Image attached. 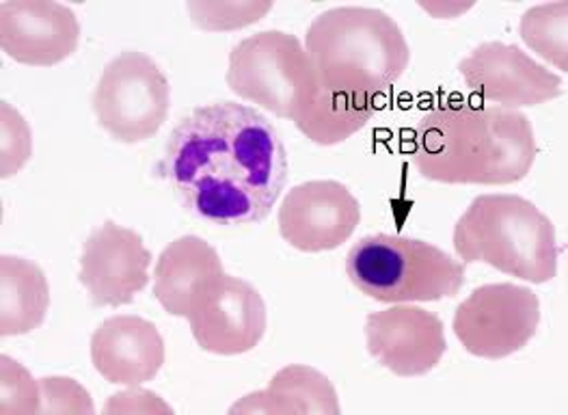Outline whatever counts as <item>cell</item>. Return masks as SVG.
Returning <instances> with one entry per match:
<instances>
[{
  "label": "cell",
  "instance_id": "22",
  "mask_svg": "<svg viewBox=\"0 0 568 415\" xmlns=\"http://www.w3.org/2000/svg\"><path fill=\"white\" fill-rule=\"evenodd\" d=\"M40 381L16 360L0 357V412L2 415L40 414Z\"/></svg>",
  "mask_w": 568,
  "mask_h": 415
},
{
  "label": "cell",
  "instance_id": "5",
  "mask_svg": "<svg viewBox=\"0 0 568 415\" xmlns=\"http://www.w3.org/2000/svg\"><path fill=\"white\" fill-rule=\"evenodd\" d=\"M353 286L378 303H428L463 291L467 264L426 241L372 234L346 255Z\"/></svg>",
  "mask_w": 568,
  "mask_h": 415
},
{
  "label": "cell",
  "instance_id": "8",
  "mask_svg": "<svg viewBox=\"0 0 568 415\" xmlns=\"http://www.w3.org/2000/svg\"><path fill=\"white\" fill-rule=\"evenodd\" d=\"M538 323L536 292L517 284H487L456 307L452 330L469 355L504 360L528 346Z\"/></svg>",
  "mask_w": 568,
  "mask_h": 415
},
{
  "label": "cell",
  "instance_id": "13",
  "mask_svg": "<svg viewBox=\"0 0 568 415\" xmlns=\"http://www.w3.org/2000/svg\"><path fill=\"white\" fill-rule=\"evenodd\" d=\"M367 353L403 378L435 371L447 351L446 330L437 314L398 303L366 318Z\"/></svg>",
  "mask_w": 568,
  "mask_h": 415
},
{
  "label": "cell",
  "instance_id": "24",
  "mask_svg": "<svg viewBox=\"0 0 568 415\" xmlns=\"http://www.w3.org/2000/svg\"><path fill=\"white\" fill-rule=\"evenodd\" d=\"M40 414H93L89 392L68 376L40 378Z\"/></svg>",
  "mask_w": 568,
  "mask_h": 415
},
{
  "label": "cell",
  "instance_id": "19",
  "mask_svg": "<svg viewBox=\"0 0 568 415\" xmlns=\"http://www.w3.org/2000/svg\"><path fill=\"white\" fill-rule=\"evenodd\" d=\"M376 100L328 91L316 83V89L303 111L296 115L294 125L316 145H337L357 134L372 120Z\"/></svg>",
  "mask_w": 568,
  "mask_h": 415
},
{
  "label": "cell",
  "instance_id": "12",
  "mask_svg": "<svg viewBox=\"0 0 568 415\" xmlns=\"http://www.w3.org/2000/svg\"><path fill=\"white\" fill-rule=\"evenodd\" d=\"M152 253L139 232L106 221L82 243L79 282L95 307L130 305L148 289Z\"/></svg>",
  "mask_w": 568,
  "mask_h": 415
},
{
  "label": "cell",
  "instance_id": "3",
  "mask_svg": "<svg viewBox=\"0 0 568 415\" xmlns=\"http://www.w3.org/2000/svg\"><path fill=\"white\" fill-rule=\"evenodd\" d=\"M305 52L323 89L374 100L398 83L410 63L398 22L372 7L321 13L307 29Z\"/></svg>",
  "mask_w": 568,
  "mask_h": 415
},
{
  "label": "cell",
  "instance_id": "17",
  "mask_svg": "<svg viewBox=\"0 0 568 415\" xmlns=\"http://www.w3.org/2000/svg\"><path fill=\"white\" fill-rule=\"evenodd\" d=\"M339 398L325 374L310 366H285L266 389L246 394L230 414H325L339 415Z\"/></svg>",
  "mask_w": 568,
  "mask_h": 415
},
{
  "label": "cell",
  "instance_id": "2",
  "mask_svg": "<svg viewBox=\"0 0 568 415\" xmlns=\"http://www.w3.org/2000/svg\"><path fill=\"white\" fill-rule=\"evenodd\" d=\"M536 156V134L526 113L469 102L430 109L410 141L413 166L442 184H515L528 175Z\"/></svg>",
  "mask_w": 568,
  "mask_h": 415
},
{
  "label": "cell",
  "instance_id": "6",
  "mask_svg": "<svg viewBox=\"0 0 568 415\" xmlns=\"http://www.w3.org/2000/svg\"><path fill=\"white\" fill-rule=\"evenodd\" d=\"M227 87L282 120H296L316 89L305 45L285 31H262L230 52Z\"/></svg>",
  "mask_w": 568,
  "mask_h": 415
},
{
  "label": "cell",
  "instance_id": "10",
  "mask_svg": "<svg viewBox=\"0 0 568 415\" xmlns=\"http://www.w3.org/2000/svg\"><path fill=\"white\" fill-rule=\"evenodd\" d=\"M186 321L205 353L243 355L266 333V303L255 286L223 273L200 294Z\"/></svg>",
  "mask_w": 568,
  "mask_h": 415
},
{
  "label": "cell",
  "instance_id": "25",
  "mask_svg": "<svg viewBox=\"0 0 568 415\" xmlns=\"http://www.w3.org/2000/svg\"><path fill=\"white\" fill-rule=\"evenodd\" d=\"M134 412H164V414H173V409L169 405H164L163 401L154 394V392H145L136 387H130L128 392H122L118 396H113L106 405H104V414H134Z\"/></svg>",
  "mask_w": 568,
  "mask_h": 415
},
{
  "label": "cell",
  "instance_id": "14",
  "mask_svg": "<svg viewBox=\"0 0 568 415\" xmlns=\"http://www.w3.org/2000/svg\"><path fill=\"white\" fill-rule=\"evenodd\" d=\"M81 43L77 13L52 0H9L0 4V48L31 68H52Z\"/></svg>",
  "mask_w": 568,
  "mask_h": 415
},
{
  "label": "cell",
  "instance_id": "11",
  "mask_svg": "<svg viewBox=\"0 0 568 415\" xmlns=\"http://www.w3.org/2000/svg\"><path fill=\"white\" fill-rule=\"evenodd\" d=\"M277 223L290 247L321 253L351 241L362 223V206L342 182L310 180L287 191Z\"/></svg>",
  "mask_w": 568,
  "mask_h": 415
},
{
  "label": "cell",
  "instance_id": "16",
  "mask_svg": "<svg viewBox=\"0 0 568 415\" xmlns=\"http://www.w3.org/2000/svg\"><path fill=\"white\" fill-rule=\"evenodd\" d=\"M223 273L221 255L210 243L200 236H182L156 262L154 296L169 316L186 318L200 294Z\"/></svg>",
  "mask_w": 568,
  "mask_h": 415
},
{
  "label": "cell",
  "instance_id": "21",
  "mask_svg": "<svg viewBox=\"0 0 568 415\" xmlns=\"http://www.w3.org/2000/svg\"><path fill=\"white\" fill-rule=\"evenodd\" d=\"M191 20L203 31H236L248 24L260 22L271 9V0H253V2H203L191 0L186 4Z\"/></svg>",
  "mask_w": 568,
  "mask_h": 415
},
{
  "label": "cell",
  "instance_id": "4",
  "mask_svg": "<svg viewBox=\"0 0 568 415\" xmlns=\"http://www.w3.org/2000/svg\"><path fill=\"white\" fill-rule=\"evenodd\" d=\"M452 243L465 264H488L529 284H547L558 273L556 227L521 195L476 198L456 221Z\"/></svg>",
  "mask_w": 568,
  "mask_h": 415
},
{
  "label": "cell",
  "instance_id": "15",
  "mask_svg": "<svg viewBox=\"0 0 568 415\" xmlns=\"http://www.w3.org/2000/svg\"><path fill=\"white\" fill-rule=\"evenodd\" d=\"M91 364L113 385L136 387L154 381L164 366V340L159 327L141 316L106 318L91 335Z\"/></svg>",
  "mask_w": 568,
  "mask_h": 415
},
{
  "label": "cell",
  "instance_id": "26",
  "mask_svg": "<svg viewBox=\"0 0 568 415\" xmlns=\"http://www.w3.org/2000/svg\"><path fill=\"white\" fill-rule=\"evenodd\" d=\"M422 9H426L428 13H433V18H456L460 13H465L467 9L474 7V2H465V4H458V2H442V4H433V2H419Z\"/></svg>",
  "mask_w": 568,
  "mask_h": 415
},
{
  "label": "cell",
  "instance_id": "1",
  "mask_svg": "<svg viewBox=\"0 0 568 415\" xmlns=\"http://www.w3.org/2000/svg\"><path fill=\"white\" fill-rule=\"evenodd\" d=\"M156 173L193 216L219 227L262 223L290 175L273 122L232 100L193 109L169 132Z\"/></svg>",
  "mask_w": 568,
  "mask_h": 415
},
{
  "label": "cell",
  "instance_id": "23",
  "mask_svg": "<svg viewBox=\"0 0 568 415\" xmlns=\"http://www.w3.org/2000/svg\"><path fill=\"white\" fill-rule=\"evenodd\" d=\"M0 175L11 178L31 159V128L9 102H0Z\"/></svg>",
  "mask_w": 568,
  "mask_h": 415
},
{
  "label": "cell",
  "instance_id": "18",
  "mask_svg": "<svg viewBox=\"0 0 568 415\" xmlns=\"http://www.w3.org/2000/svg\"><path fill=\"white\" fill-rule=\"evenodd\" d=\"M50 307L45 273L27 257H0V335H27L43 325Z\"/></svg>",
  "mask_w": 568,
  "mask_h": 415
},
{
  "label": "cell",
  "instance_id": "7",
  "mask_svg": "<svg viewBox=\"0 0 568 415\" xmlns=\"http://www.w3.org/2000/svg\"><path fill=\"white\" fill-rule=\"evenodd\" d=\"M100 128L118 143L152 139L169 118L171 87L159 63L139 50H123L106 63L91 98Z\"/></svg>",
  "mask_w": 568,
  "mask_h": 415
},
{
  "label": "cell",
  "instance_id": "20",
  "mask_svg": "<svg viewBox=\"0 0 568 415\" xmlns=\"http://www.w3.org/2000/svg\"><path fill=\"white\" fill-rule=\"evenodd\" d=\"M521 40L562 74L568 72V4L545 2L528 9L519 24Z\"/></svg>",
  "mask_w": 568,
  "mask_h": 415
},
{
  "label": "cell",
  "instance_id": "9",
  "mask_svg": "<svg viewBox=\"0 0 568 415\" xmlns=\"http://www.w3.org/2000/svg\"><path fill=\"white\" fill-rule=\"evenodd\" d=\"M458 70L469 91L508 111L551 102L565 91L558 74L515 43H480L458 63Z\"/></svg>",
  "mask_w": 568,
  "mask_h": 415
}]
</instances>
